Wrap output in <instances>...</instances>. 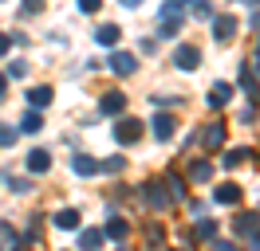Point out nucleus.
Returning a JSON list of instances; mask_svg holds the SVG:
<instances>
[{
	"instance_id": "f257e3e1",
	"label": "nucleus",
	"mask_w": 260,
	"mask_h": 251,
	"mask_svg": "<svg viewBox=\"0 0 260 251\" xmlns=\"http://www.w3.org/2000/svg\"><path fill=\"white\" fill-rule=\"evenodd\" d=\"M114 138L122 141V145H134V141L142 138V122L138 118H122V122L114 126Z\"/></svg>"
},
{
	"instance_id": "f03ea898",
	"label": "nucleus",
	"mask_w": 260,
	"mask_h": 251,
	"mask_svg": "<svg viewBox=\"0 0 260 251\" xmlns=\"http://www.w3.org/2000/svg\"><path fill=\"white\" fill-rule=\"evenodd\" d=\"M174 63H178L181 71H197V63H201V51H197V47H189V44H181L178 51H174Z\"/></svg>"
},
{
	"instance_id": "7ed1b4c3",
	"label": "nucleus",
	"mask_w": 260,
	"mask_h": 251,
	"mask_svg": "<svg viewBox=\"0 0 260 251\" xmlns=\"http://www.w3.org/2000/svg\"><path fill=\"white\" fill-rule=\"evenodd\" d=\"M142 196H146L150 208H170V200H174V192H166V185H158V181H154V185H146V192H142Z\"/></svg>"
},
{
	"instance_id": "20e7f679",
	"label": "nucleus",
	"mask_w": 260,
	"mask_h": 251,
	"mask_svg": "<svg viewBox=\"0 0 260 251\" xmlns=\"http://www.w3.org/2000/svg\"><path fill=\"white\" fill-rule=\"evenodd\" d=\"M122 110H126V94L111 91V94L99 98V114H122Z\"/></svg>"
},
{
	"instance_id": "39448f33",
	"label": "nucleus",
	"mask_w": 260,
	"mask_h": 251,
	"mask_svg": "<svg viewBox=\"0 0 260 251\" xmlns=\"http://www.w3.org/2000/svg\"><path fill=\"white\" fill-rule=\"evenodd\" d=\"M134 67H138V59H134L130 51H114L111 55V71L114 75H134Z\"/></svg>"
},
{
	"instance_id": "423d86ee",
	"label": "nucleus",
	"mask_w": 260,
	"mask_h": 251,
	"mask_svg": "<svg viewBox=\"0 0 260 251\" xmlns=\"http://www.w3.org/2000/svg\"><path fill=\"white\" fill-rule=\"evenodd\" d=\"M213 35H217L221 44H229V39L237 35V20H233V16H217V20H213Z\"/></svg>"
},
{
	"instance_id": "0eeeda50",
	"label": "nucleus",
	"mask_w": 260,
	"mask_h": 251,
	"mask_svg": "<svg viewBox=\"0 0 260 251\" xmlns=\"http://www.w3.org/2000/svg\"><path fill=\"white\" fill-rule=\"evenodd\" d=\"M118 35H122V28H118V24H103V28H95V44L114 47V44H118Z\"/></svg>"
},
{
	"instance_id": "6e6552de",
	"label": "nucleus",
	"mask_w": 260,
	"mask_h": 251,
	"mask_svg": "<svg viewBox=\"0 0 260 251\" xmlns=\"http://www.w3.org/2000/svg\"><path fill=\"white\" fill-rule=\"evenodd\" d=\"M174 126H178V122H174L170 114H158V118H154V138H158V141H170V138H174Z\"/></svg>"
},
{
	"instance_id": "1a4fd4ad",
	"label": "nucleus",
	"mask_w": 260,
	"mask_h": 251,
	"mask_svg": "<svg viewBox=\"0 0 260 251\" xmlns=\"http://www.w3.org/2000/svg\"><path fill=\"white\" fill-rule=\"evenodd\" d=\"M71 169L79 173V177H95L99 161H95V157H87V153H79V157H71Z\"/></svg>"
},
{
	"instance_id": "9d476101",
	"label": "nucleus",
	"mask_w": 260,
	"mask_h": 251,
	"mask_svg": "<svg viewBox=\"0 0 260 251\" xmlns=\"http://www.w3.org/2000/svg\"><path fill=\"white\" fill-rule=\"evenodd\" d=\"M28 169L32 173H48L51 169V153L48 149H32V153H28Z\"/></svg>"
},
{
	"instance_id": "9b49d317",
	"label": "nucleus",
	"mask_w": 260,
	"mask_h": 251,
	"mask_svg": "<svg viewBox=\"0 0 260 251\" xmlns=\"http://www.w3.org/2000/svg\"><path fill=\"white\" fill-rule=\"evenodd\" d=\"M229 98H233V87H229V82H213V91H209V106L217 110V106H225Z\"/></svg>"
},
{
	"instance_id": "f8f14e48",
	"label": "nucleus",
	"mask_w": 260,
	"mask_h": 251,
	"mask_svg": "<svg viewBox=\"0 0 260 251\" xmlns=\"http://www.w3.org/2000/svg\"><path fill=\"white\" fill-rule=\"evenodd\" d=\"M103 239H107V232H99V228H87V232L79 235V247H83V251H95V247H103Z\"/></svg>"
},
{
	"instance_id": "ddd939ff",
	"label": "nucleus",
	"mask_w": 260,
	"mask_h": 251,
	"mask_svg": "<svg viewBox=\"0 0 260 251\" xmlns=\"http://www.w3.org/2000/svg\"><path fill=\"white\" fill-rule=\"evenodd\" d=\"M55 228H63V232L79 228V212H75V208H59V212H55Z\"/></svg>"
},
{
	"instance_id": "4468645a",
	"label": "nucleus",
	"mask_w": 260,
	"mask_h": 251,
	"mask_svg": "<svg viewBox=\"0 0 260 251\" xmlns=\"http://www.w3.org/2000/svg\"><path fill=\"white\" fill-rule=\"evenodd\" d=\"M213 200H217V204H237V200H241V188H237V185H221L217 192H213Z\"/></svg>"
},
{
	"instance_id": "2eb2a0df",
	"label": "nucleus",
	"mask_w": 260,
	"mask_h": 251,
	"mask_svg": "<svg viewBox=\"0 0 260 251\" xmlns=\"http://www.w3.org/2000/svg\"><path fill=\"white\" fill-rule=\"evenodd\" d=\"M221 138H225V126H221V122H209V130L201 134V141H205L209 149H217V145H221Z\"/></svg>"
},
{
	"instance_id": "dca6fc26",
	"label": "nucleus",
	"mask_w": 260,
	"mask_h": 251,
	"mask_svg": "<svg viewBox=\"0 0 260 251\" xmlns=\"http://www.w3.org/2000/svg\"><path fill=\"white\" fill-rule=\"evenodd\" d=\"M28 102H32V110H44L51 102V87H36V91H28Z\"/></svg>"
},
{
	"instance_id": "f3484780",
	"label": "nucleus",
	"mask_w": 260,
	"mask_h": 251,
	"mask_svg": "<svg viewBox=\"0 0 260 251\" xmlns=\"http://www.w3.org/2000/svg\"><path fill=\"white\" fill-rule=\"evenodd\" d=\"M209 177H213L209 161H193V165H189V181H209Z\"/></svg>"
},
{
	"instance_id": "a211bd4d",
	"label": "nucleus",
	"mask_w": 260,
	"mask_h": 251,
	"mask_svg": "<svg viewBox=\"0 0 260 251\" xmlns=\"http://www.w3.org/2000/svg\"><path fill=\"white\" fill-rule=\"evenodd\" d=\"M20 130H24V134H40V130H44V118H40V114H24V122H20Z\"/></svg>"
},
{
	"instance_id": "6ab92c4d",
	"label": "nucleus",
	"mask_w": 260,
	"mask_h": 251,
	"mask_svg": "<svg viewBox=\"0 0 260 251\" xmlns=\"http://www.w3.org/2000/svg\"><path fill=\"white\" fill-rule=\"evenodd\" d=\"M213 235H217V220H201L193 228V239H213Z\"/></svg>"
},
{
	"instance_id": "aec40b11",
	"label": "nucleus",
	"mask_w": 260,
	"mask_h": 251,
	"mask_svg": "<svg viewBox=\"0 0 260 251\" xmlns=\"http://www.w3.org/2000/svg\"><path fill=\"white\" fill-rule=\"evenodd\" d=\"M233 228H237V232H252V228H256V216H252V212H241V216L233 220Z\"/></svg>"
},
{
	"instance_id": "412c9836",
	"label": "nucleus",
	"mask_w": 260,
	"mask_h": 251,
	"mask_svg": "<svg viewBox=\"0 0 260 251\" xmlns=\"http://www.w3.org/2000/svg\"><path fill=\"white\" fill-rule=\"evenodd\" d=\"M166 185H170V192H174L178 200H181V196H185V181H181L178 173H170V177H166Z\"/></svg>"
},
{
	"instance_id": "4be33fe9",
	"label": "nucleus",
	"mask_w": 260,
	"mask_h": 251,
	"mask_svg": "<svg viewBox=\"0 0 260 251\" xmlns=\"http://www.w3.org/2000/svg\"><path fill=\"white\" fill-rule=\"evenodd\" d=\"M122 165H126L122 157H107V161H99V173H118Z\"/></svg>"
},
{
	"instance_id": "5701e85b",
	"label": "nucleus",
	"mask_w": 260,
	"mask_h": 251,
	"mask_svg": "<svg viewBox=\"0 0 260 251\" xmlns=\"http://www.w3.org/2000/svg\"><path fill=\"white\" fill-rule=\"evenodd\" d=\"M126 232H130V228H126V220H111V224H107V235H114V239H122Z\"/></svg>"
},
{
	"instance_id": "b1692460",
	"label": "nucleus",
	"mask_w": 260,
	"mask_h": 251,
	"mask_svg": "<svg viewBox=\"0 0 260 251\" xmlns=\"http://www.w3.org/2000/svg\"><path fill=\"white\" fill-rule=\"evenodd\" d=\"M244 157H248V149H233V153H225V165L233 169V165H241Z\"/></svg>"
},
{
	"instance_id": "393cba45",
	"label": "nucleus",
	"mask_w": 260,
	"mask_h": 251,
	"mask_svg": "<svg viewBox=\"0 0 260 251\" xmlns=\"http://www.w3.org/2000/svg\"><path fill=\"white\" fill-rule=\"evenodd\" d=\"M193 16H201V20H209V16H213V8H209V0H201V4H197V8H193Z\"/></svg>"
},
{
	"instance_id": "a878e982",
	"label": "nucleus",
	"mask_w": 260,
	"mask_h": 251,
	"mask_svg": "<svg viewBox=\"0 0 260 251\" xmlns=\"http://www.w3.org/2000/svg\"><path fill=\"white\" fill-rule=\"evenodd\" d=\"M12 141H16V130H4L0 126V145H12Z\"/></svg>"
},
{
	"instance_id": "bb28decb",
	"label": "nucleus",
	"mask_w": 260,
	"mask_h": 251,
	"mask_svg": "<svg viewBox=\"0 0 260 251\" xmlns=\"http://www.w3.org/2000/svg\"><path fill=\"white\" fill-rule=\"evenodd\" d=\"M213 251H237V243H229V239H217V243H213Z\"/></svg>"
},
{
	"instance_id": "cd10ccee",
	"label": "nucleus",
	"mask_w": 260,
	"mask_h": 251,
	"mask_svg": "<svg viewBox=\"0 0 260 251\" xmlns=\"http://www.w3.org/2000/svg\"><path fill=\"white\" fill-rule=\"evenodd\" d=\"M44 8V0H24V12H40Z\"/></svg>"
},
{
	"instance_id": "c85d7f7f",
	"label": "nucleus",
	"mask_w": 260,
	"mask_h": 251,
	"mask_svg": "<svg viewBox=\"0 0 260 251\" xmlns=\"http://www.w3.org/2000/svg\"><path fill=\"white\" fill-rule=\"evenodd\" d=\"M99 4H103V0H79V8H83V12H95Z\"/></svg>"
},
{
	"instance_id": "c756f323",
	"label": "nucleus",
	"mask_w": 260,
	"mask_h": 251,
	"mask_svg": "<svg viewBox=\"0 0 260 251\" xmlns=\"http://www.w3.org/2000/svg\"><path fill=\"white\" fill-rule=\"evenodd\" d=\"M8 47H12V35H0V55H4Z\"/></svg>"
},
{
	"instance_id": "7c9ffc66",
	"label": "nucleus",
	"mask_w": 260,
	"mask_h": 251,
	"mask_svg": "<svg viewBox=\"0 0 260 251\" xmlns=\"http://www.w3.org/2000/svg\"><path fill=\"white\" fill-rule=\"evenodd\" d=\"M4 91H8V75L0 71V98H4Z\"/></svg>"
},
{
	"instance_id": "2f4dec72",
	"label": "nucleus",
	"mask_w": 260,
	"mask_h": 251,
	"mask_svg": "<svg viewBox=\"0 0 260 251\" xmlns=\"http://www.w3.org/2000/svg\"><path fill=\"white\" fill-rule=\"evenodd\" d=\"M138 4H142V0H122V8H138Z\"/></svg>"
},
{
	"instance_id": "473e14b6",
	"label": "nucleus",
	"mask_w": 260,
	"mask_h": 251,
	"mask_svg": "<svg viewBox=\"0 0 260 251\" xmlns=\"http://www.w3.org/2000/svg\"><path fill=\"white\" fill-rule=\"evenodd\" d=\"M252 251H260V235H252Z\"/></svg>"
},
{
	"instance_id": "72a5a7b5",
	"label": "nucleus",
	"mask_w": 260,
	"mask_h": 251,
	"mask_svg": "<svg viewBox=\"0 0 260 251\" xmlns=\"http://www.w3.org/2000/svg\"><path fill=\"white\" fill-rule=\"evenodd\" d=\"M252 63H256V71H260V47H256V55H252Z\"/></svg>"
},
{
	"instance_id": "f704fd0d",
	"label": "nucleus",
	"mask_w": 260,
	"mask_h": 251,
	"mask_svg": "<svg viewBox=\"0 0 260 251\" xmlns=\"http://www.w3.org/2000/svg\"><path fill=\"white\" fill-rule=\"evenodd\" d=\"M170 4H174V8H181V4H185V0H170Z\"/></svg>"
}]
</instances>
